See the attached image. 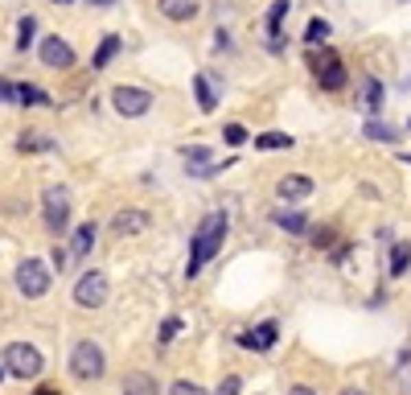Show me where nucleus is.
Wrapping results in <instances>:
<instances>
[{"label": "nucleus", "mask_w": 411, "mask_h": 395, "mask_svg": "<svg viewBox=\"0 0 411 395\" xmlns=\"http://www.w3.org/2000/svg\"><path fill=\"white\" fill-rule=\"evenodd\" d=\"M169 395H206L198 383H189V379H177L173 387H169Z\"/></svg>", "instance_id": "nucleus-28"}, {"label": "nucleus", "mask_w": 411, "mask_h": 395, "mask_svg": "<svg viewBox=\"0 0 411 395\" xmlns=\"http://www.w3.org/2000/svg\"><path fill=\"white\" fill-rule=\"evenodd\" d=\"M222 136H226V144H243V140H247V128H239V124H226V128H222Z\"/></svg>", "instance_id": "nucleus-29"}, {"label": "nucleus", "mask_w": 411, "mask_h": 395, "mask_svg": "<svg viewBox=\"0 0 411 395\" xmlns=\"http://www.w3.org/2000/svg\"><path fill=\"white\" fill-rule=\"evenodd\" d=\"M193 91H198V107H202V111H214V107H218V95H214V87H210L206 74L193 78Z\"/></svg>", "instance_id": "nucleus-19"}, {"label": "nucleus", "mask_w": 411, "mask_h": 395, "mask_svg": "<svg viewBox=\"0 0 411 395\" xmlns=\"http://www.w3.org/2000/svg\"><path fill=\"white\" fill-rule=\"evenodd\" d=\"M41 218L49 231H66V223H70V190L66 185H49L41 194Z\"/></svg>", "instance_id": "nucleus-4"}, {"label": "nucleus", "mask_w": 411, "mask_h": 395, "mask_svg": "<svg viewBox=\"0 0 411 395\" xmlns=\"http://www.w3.org/2000/svg\"><path fill=\"white\" fill-rule=\"evenodd\" d=\"M16 289H21L29 301L45 297V293H49V268H45L41 260H25V264H16Z\"/></svg>", "instance_id": "nucleus-6"}, {"label": "nucleus", "mask_w": 411, "mask_h": 395, "mask_svg": "<svg viewBox=\"0 0 411 395\" xmlns=\"http://www.w3.org/2000/svg\"><path fill=\"white\" fill-rule=\"evenodd\" d=\"M288 8H292V0H276V4L268 8V29H272V37L280 33V21L288 16Z\"/></svg>", "instance_id": "nucleus-24"}, {"label": "nucleus", "mask_w": 411, "mask_h": 395, "mask_svg": "<svg viewBox=\"0 0 411 395\" xmlns=\"http://www.w3.org/2000/svg\"><path fill=\"white\" fill-rule=\"evenodd\" d=\"M37 54H41V62H45L49 70H70V66H74V49H70L66 37H45Z\"/></svg>", "instance_id": "nucleus-9"}, {"label": "nucleus", "mask_w": 411, "mask_h": 395, "mask_svg": "<svg viewBox=\"0 0 411 395\" xmlns=\"http://www.w3.org/2000/svg\"><path fill=\"white\" fill-rule=\"evenodd\" d=\"M276 194H280L284 202H305V198L313 194V177H305V173H288V177H280Z\"/></svg>", "instance_id": "nucleus-11"}, {"label": "nucleus", "mask_w": 411, "mask_h": 395, "mask_svg": "<svg viewBox=\"0 0 411 395\" xmlns=\"http://www.w3.org/2000/svg\"><path fill=\"white\" fill-rule=\"evenodd\" d=\"M408 264H411V247L408 243H395V247H391V276H403Z\"/></svg>", "instance_id": "nucleus-22"}, {"label": "nucleus", "mask_w": 411, "mask_h": 395, "mask_svg": "<svg viewBox=\"0 0 411 395\" xmlns=\"http://www.w3.org/2000/svg\"><path fill=\"white\" fill-rule=\"evenodd\" d=\"M33 33H37V21H33V16H21V29H16V49H29Z\"/></svg>", "instance_id": "nucleus-26"}, {"label": "nucleus", "mask_w": 411, "mask_h": 395, "mask_svg": "<svg viewBox=\"0 0 411 395\" xmlns=\"http://www.w3.org/2000/svg\"><path fill=\"white\" fill-rule=\"evenodd\" d=\"M288 395H317L313 387H305V383H296V387H288Z\"/></svg>", "instance_id": "nucleus-35"}, {"label": "nucleus", "mask_w": 411, "mask_h": 395, "mask_svg": "<svg viewBox=\"0 0 411 395\" xmlns=\"http://www.w3.org/2000/svg\"><path fill=\"white\" fill-rule=\"evenodd\" d=\"M156 8L169 16V21H193L202 12V0H156Z\"/></svg>", "instance_id": "nucleus-12"}, {"label": "nucleus", "mask_w": 411, "mask_h": 395, "mask_svg": "<svg viewBox=\"0 0 411 395\" xmlns=\"http://www.w3.org/2000/svg\"><path fill=\"white\" fill-rule=\"evenodd\" d=\"M0 103H16V87L0 78Z\"/></svg>", "instance_id": "nucleus-34"}, {"label": "nucleus", "mask_w": 411, "mask_h": 395, "mask_svg": "<svg viewBox=\"0 0 411 395\" xmlns=\"http://www.w3.org/2000/svg\"><path fill=\"white\" fill-rule=\"evenodd\" d=\"M177 330H181V317H165V326H161V342H173Z\"/></svg>", "instance_id": "nucleus-30"}, {"label": "nucleus", "mask_w": 411, "mask_h": 395, "mask_svg": "<svg viewBox=\"0 0 411 395\" xmlns=\"http://www.w3.org/2000/svg\"><path fill=\"white\" fill-rule=\"evenodd\" d=\"M403 395H411V375H408V379H403Z\"/></svg>", "instance_id": "nucleus-37"}, {"label": "nucleus", "mask_w": 411, "mask_h": 395, "mask_svg": "<svg viewBox=\"0 0 411 395\" xmlns=\"http://www.w3.org/2000/svg\"><path fill=\"white\" fill-rule=\"evenodd\" d=\"M119 392H124V395H161V387H156L152 375H144V371H128L124 383H119Z\"/></svg>", "instance_id": "nucleus-13"}, {"label": "nucleus", "mask_w": 411, "mask_h": 395, "mask_svg": "<svg viewBox=\"0 0 411 395\" xmlns=\"http://www.w3.org/2000/svg\"><path fill=\"white\" fill-rule=\"evenodd\" d=\"M342 395H366V392H362V387H346Z\"/></svg>", "instance_id": "nucleus-36"}, {"label": "nucleus", "mask_w": 411, "mask_h": 395, "mask_svg": "<svg viewBox=\"0 0 411 395\" xmlns=\"http://www.w3.org/2000/svg\"><path fill=\"white\" fill-rule=\"evenodd\" d=\"M226 243V214H206L202 227L193 231V243H189V264H185V276H198Z\"/></svg>", "instance_id": "nucleus-1"}, {"label": "nucleus", "mask_w": 411, "mask_h": 395, "mask_svg": "<svg viewBox=\"0 0 411 395\" xmlns=\"http://www.w3.org/2000/svg\"><path fill=\"white\" fill-rule=\"evenodd\" d=\"M91 247H95V223H82V227L74 231L70 256H74V260H82V256H91Z\"/></svg>", "instance_id": "nucleus-15"}, {"label": "nucleus", "mask_w": 411, "mask_h": 395, "mask_svg": "<svg viewBox=\"0 0 411 395\" xmlns=\"http://www.w3.org/2000/svg\"><path fill=\"white\" fill-rule=\"evenodd\" d=\"M366 136H371V140H387V144H395V140H399V128H391V124H379V120H371V124H366Z\"/></svg>", "instance_id": "nucleus-23"}, {"label": "nucleus", "mask_w": 411, "mask_h": 395, "mask_svg": "<svg viewBox=\"0 0 411 395\" xmlns=\"http://www.w3.org/2000/svg\"><path fill=\"white\" fill-rule=\"evenodd\" d=\"M272 342H276V321H263L259 330L239 338V346H247V350H272Z\"/></svg>", "instance_id": "nucleus-14"}, {"label": "nucleus", "mask_w": 411, "mask_h": 395, "mask_svg": "<svg viewBox=\"0 0 411 395\" xmlns=\"http://www.w3.org/2000/svg\"><path fill=\"white\" fill-rule=\"evenodd\" d=\"M33 148H49L45 136H21V153H33Z\"/></svg>", "instance_id": "nucleus-31"}, {"label": "nucleus", "mask_w": 411, "mask_h": 395, "mask_svg": "<svg viewBox=\"0 0 411 395\" xmlns=\"http://www.w3.org/2000/svg\"><path fill=\"white\" fill-rule=\"evenodd\" d=\"M255 148H263V153H272V148H292V136H288V132H263V136H255Z\"/></svg>", "instance_id": "nucleus-21"}, {"label": "nucleus", "mask_w": 411, "mask_h": 395, "mask_svg": "<svg viewBox=\"0 0 411 395\" xmlns=\"http://www.w3.org/2000/svg\"><path fill=\"white\" fill-rule=\"evenodd\" d=\"M309 66H313V74H317V82H321L325 91H342V87H346V66H342V58H338L333 49L313 54Z\"/></svg>", "instance_id": "nucleus-5"}, {"label": "nucleus", "mask_w": 411, "mask_h": 395, "mask_svg": "<svg viewBox=\"0 0 411 395\" xmlns=\"http://www.w3.org/2000/svg\"><path fill=\"white\" fill-rule=\"evenodd\" d=\"M185 165H189L193 177H206V173L218 169V165H210V148H189V153H185Z\"/></svg>", "instance_id": "nucleus-16"}, {"label": "nucleus", "mask_w": 411, "mask_h": 395, "mask_svg": "<svg viewBox=\"0 0 411 395\" xmlns=\"http://www.w3.org/2000/svg\"><path fill=\"white\" fill-rule=\"evenodd\" d=\"M115 54H119V37H115V33H107V37L99 41V49H95V58H91V66H95V70H103V66H107V62H111Z\"/></svg>", "instance_id": "nucleus-18"}, {"label": "nucleus", "mask_w": 411, "mask_h": 395, "mask_svg": "<svg viewBox=\"0 0 411 395\" xmlns=\"http://www.w3.org/2000/svg\"><path fill=\"white\" fill-rule=\"evenodd\" d=\"M103 371H107V359H103V346L99 342H74V350H70V375L74 379H82V383H95V379H103Z\"/></svg>", "instance_id": "nucleus-2"}, {"label": "nucleus", "mask_w": 411, "mask_h": 395, "mask_svg": "<svg viewBox=\"0 0 411 395\" xmlns=\"http://www.w3.org/2000/svg\"><path fill=\"white\" fill-rule=\"evenodd\" d=\"M16 103H29V107H45V103H49V95H45L41 87H33V82H21V87H16Z\"/></svg>", "instance_id": "nucleus-20"}, {"label": "nucleus", "mask_w": 411, "mask_h": 395, "mask_svg": "<svg viewBox=\"0 0 411 395\" xmlns=\"http://www.w3.org/2000/svg\"><path fill=\"white\" fill-rule=\"evenodd\" d=\"M4 371L16 375V379H37L41 375V350L29 346V342H12L4 350Z\"/></svg>", "instance_id": "nucleus-3"}, {"label": "nucleus", "mask_w": 411, "mask_h": 395, "mask_svg": "<svg viewBox=\"0 0 411 395\" xmlns=\"http://www.w3.org/2000/svg\"><path fill=\"white\" fill-rule=\"evenodd\" d=\"M325 37H329V21L313 16V21H309V29H305V41H309V45H317V41H325Z\"/></svg>", "instance_id": "nucleus-25"}, {"label": "nucleus", "mask_w": 411, "mask_h": 395, "mask_svg": "<svg viewBox=\"0 0 411 395\" xmlns=\"http://www.w3.org/2000/svg\"><path fill=\"white\" fill-rule=\"evenodd\" d=\"M111 107H115L119 115L136 120V115H144V111L152 107V91H144V87H115V91H111Z\"/></svg>", "instance_id": "nucleus-7"}, {"label": "nucleus", "mask_w": 411, "mask_h": 395, "mask_svg": "<svg viewBox=\"0 0 411 395\" xmlns=\"http://www.w3.org/2000/svg\"><path fill=\"white\" fill-rule=\"evenodd\" d=\"M0 383H4V367H0Z\"/></svg>", "instance_id": "nucleus-39"}, {"label": "nucleus", "mask_w": 411, "mask_h": 395, "mask_svg": "<svg viewBox=\"0 0 411 395\" xmlns=\"http://www.w3.org/2000/svg\"><path fill=\"white\" fill-rule=\"evenodd\" d=\"M33 395H58V392H45V387H37V392H33Z\"/></svg>", "instance_id": "nucleus-38"}, {"label": "nucleus", "mask_w": 411, "mask_h": 395, "mask_svg": "<svg viewBox=\"0 0 411 395\" xmlns=\"http://www.w3.org/2000/svg\"><path fill=\"white\" fill-rule=\"evenodd\" d=\"M148 223H152L148 210H119V214L111 218V231L124 239V235H140V231H148Z\"/></svg>", "instance_id": "nucleus-10"}, {"label": "nucleus", "mask_w": 411, "mask_h": 395, "mask_svg": "<svg viewBox=\"0 0 411 395\" xmlns=\"http://www.w3.org/2000/svg\"><path fill=\"white\" fill-rule=\"evenodd\" d=\"M49 256H54V268H58V272H66V264L74 260V256H70V247H54Z\"/></svg>", "instance_id": "nucleus-32"}, {"label": "nucleus", "mask_w": 411, "mask_h": 395, "mask_svg": "<svg viewBox=\"0 0 411 395\" xmlns=\"http://www.w3.org/2000/svg\"><path fill=\"white\" fill-rule=\"evenodd\" d=\"M403 161H411V153H408V157H403Z\"/></svg>", "instance_id": "nucleus-40"}, {"label": "nucleus", "mask_w": 411, "mask_h": 395, "mask_svg": "<svg viewBox=\"0 0 411 395\" xmlns=\"http://www.w3.org/2000/svg\"><path fill=\"white\" fill-rule=\"evenodd\" d=\"M272 223H276L280 231H288V235H305V231H309V218H305V214H296V210H280Z\"/></svg>", "instance_id": "nucleus-17"}, {"label": "nucleus", "mask_w": 411, "mask_h": 395, "mask_svg": "<svg viewBox=\"0 0 411 395\" xmlns=\"http://www.w3.org/2000/svg\"><path fill=\"white\" fill-rule=\"evenodd\" d=\"M107 301V276L103 272H82L78 276V284H74V305H82V309H99Z\"/></svg>", "instance_id": "nucleus-8"}, {"label": "nucleus", "mask_w": 411, "mask_h": 395, "mask_svg": "<svg viewBox=\"0 0 411 395\" xmlns=\"http://www.w3.org/2000/svg\"><path fill=\"white\" fill-rule=\"evenodd\" d=\"M239 387H243V383H239L235 375H226V379L218 383V395H239Z\"/></svg>", "instance_id": "nucleus-33"}, {"label": "nucleus", "mask_w": 411, "mask_h": 395, "mask_svg": "<svg viewBox=\"0 0 411 395\" xmlns=\"http://www.w3.org/2000/svg\"><path fill=\"white\" fill-rule=\"evenodd\" d=\"M379 103H383V87H379V78H366V107L379 111Z\"/></svg>", "instance_id": "nucleus-27"}]
</instances>
